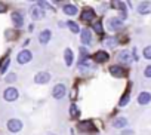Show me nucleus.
Wrapping results in <instances>:
<instances>
[{
  "label": "nucleus",
  "mask_w": 151,
  "mask_h": 135,
  "mask_svg": "<svg viewBox=\"0 0 151 135\" xmlns=\"http://www.w3.org/2000/svg\"><path fill=\"white\" fill-rule=\"evenodd\" d=\"M113 126L114 128H119V129H123V128L127 126V119L126 117H117V119H114Z\"/></svg>",
  "instance_id": "obj_17"
},
{
  "label": "nucleus",
  "mask_w": 151,
  "mask_h": 135,
  "mask_svg": "<svg viewBox=\"0 0 151 135\" xmlns=\"http://www.w3.org/2000/svg\"><path fill=\"white\" fill-rule=\"evenodd\" d=\"M82 19L83 21H92L93 18H95V11L92 9V8H85L83 11H82Z\"/></svg>",
  "instance_id": "obj_10"
},
{
  "label": "nucleus",
  "mask_w": 151,
  "mask_h": 135,
  "mask_svg": "<svg viewBox=\"0 0 151 135\" xmlns=\"http://www.w3.org/2000/svg\"><path fill=\"white\" fill-rule=\"evenodd\" d=\"M142 53H144V58H147V59H151V46H147V48H144Z\"/></svg>",
  "instance_id": "obj_25"
},
{
  "label": "nucleus",
  "mask_w": 151,
  "mask_h": 135,
  "mask_svg": "<svg viewBox=\"0 0 151 135\" xmlns=\"http://www.w3.org/2000/svg\"><path fill=\"white\" fill-rule=\"evenodd\" d=\"M49 80H50V74H49L47 71H40V73H37V74L34 76V82L39 83V85H45V83H47Z\"/></svg>",
  "instance_id": "obj_5"
},
{
  "label": "nucleus",
  "mask_w": 151,
  "mask_h": 135,
  "mask_svg": "<svg viewBox=\"0 0 151 135\" xmlns=\"http://www.w3.org/2000/svg\"><path fill=\"white\" fill-rule=\"evenodd\" d=\"M150 101H151V94H150V92H141V94L138 95V103H139L141 105H147Z\"/></svg>",
  "instance_id": "obj_14"
},
{
  "label": "nucleus",
  "mask_w": 151,
  "mask_h": 135,
  "mask_svg": "<svg viewBox=\"0 0 151 135\" xmlns=\"http://www.w3.org/2000/svg\"><path fill=\"white\" fill-rule=\"evenodd\" d=\"M93 28H95V31H96L98 34H101V33H102V21L98 19V21L93 24Z\"/></svg>",
  "instance_id": "obj_23"
},
{
  "label": "nucleus",
  "mask_w": 151,
  "mask_h": 135,
  "mask_svg": "<svg viewBox=\"0 0 151 135\" xmlns=\"http://www.w3.org/2000/svg\"><path fill=\"white\" fill-rule=\"evenodd\" d=\"M110 73L113 74V77H124L126 76V70L122 65H111L110 67Z\"/></svg>",
  "instance_id": "obj_8"
},
{
  "label": "nucleus",
  "mask_w": 151,
  "mask_h": 135,
  "mask_svg": "<svg viewBox=\"0 0 151 135\" xmlns=\"http://www.w3.org/2000/svg\"><path fill=\"white\" fill-rule=\"evenodd\" d=\"M108 24H110V28H111V30H117V28H122V27H123L122 19H117V18H111Z\"/></svg>",
  "instance_id": "obj_21"
},
{
  "label": "nucleus",
  "mask_w": 151,
  "mask_h": 135,
  "mask_svg": "<svg viewBox=\"0 0 151 135\" xmlns=\"http://www.w3.org/2000/svg\"><path fill=\"white\" fill-rule=\"evenodd\" d=\"M91 40H92V31L89 28H83L82 33H80V42L82 45H91Z\"/></svg>",
  "instance_id": "obj_6"
},
{
  "label": "nucleus",
  "mask_w": 151,
  "mask_h": 135,
  "mask_svg": "<svg viewBox=\"0 0 151 135\" xmlns=\"http://www.w3.org/2000/svg\"><path fill=\"white\" fill-rule=\"evenodd\" d=\"M114 42H116V39H113V37H108V39H107V45H108L110 48H114V46H116Z\"/></svg>",
  "instance_id": "obj_28"
},
{
  "label": "nucleus",
  "mask_w": 151,
  "mask_h": 135,
  "mask_svg": "<svg viewBox=\"0 0 151 135\" xmlns=\"http://www.w3.org/2000/svg\"><path fill=\"white\" fill-rule=\"evenodd\" d=\"M31 17H33V19H42V18L45 17V12H43L39 6H33V9H31Z\"/></svg>",
  "instance_id": "obj_18"
},
{
  "label": "nucleus",
  "mask_w": 151,
  "mask_h": 135,
  "mask_svg": "<svg viewBox=\"0 0 151 135\" xmlns=\"http://www.w3.org/2000/svg\"><path fill=\"white\" fill-rule=\"evenodd\" d=\"M31 58H33V53L30 52V51H27V49H24V51H21L19 53H18V56H17V61H18V64H27V62H30L31 61Z\"/></svg>",
  "instance_id": "obj_3"
},
{
  "label": "nucleus",
  "mask_w": 151,
  "mask_h": 135,
  "mask_svg": "<svg viewBox=\"0 0 151 135\" xmlns=\"http://www.w3.org/2000/svg\"><path fill=\"white\" fill-rule=\"evenodd\" d=\"M19 97V94H18V89L17 88H14V86H11V88H8L5 92H3V98L6 100V101H9V103H12V101H17V98Z\"/></svg>",
  "instance_id": "obj_2"
},
{
  "label": "nucleus",
  "mask_w": 151,
  "mask_h": 135,
  "mask_svg": "<svg viewBox=\"0 0 151 135\" xmlns=\"http://www.w3.org/2000/svg\"><path fill=\"white\" fill-rule=\"evenodd\" d=\"M67 25H68V28H70V30H71L73 33H79V31H80V28H79V25H77V24H76L74 21H68V24H67Z\"/></svg>",
  "instance_id": "obj_22"
},
{
  "label": "nucleus",
  "mask_w": 151,
  "mask_h": 135,
  "mask_svg": "<svg viewBox=\"0 0 151 135\" xmlns=\"http://www.w3.org/2000/svg\"><path fill=\"white\" fill-rule=\"evenodd\" d=\"M138 12L141 15H148L151 14V2H141L138 6Z\"/></svg>",
  "instance_id": "obj_11"
},
{
  "label": "nucleus",
  "mask_w": 151,
  "mask_h": 135,
  "mask_svg": "<svg viewBox=\"0 0 151 135\" xmlns=\"http://www.w3.org/2000/svg\"><path fill=\"white\" fill-rule=\"evenodd\" d=\"M64 58H65V64L70 67V65H73V61H74V53H73V51L70 49V48H67L65 51H64Z\"/></svg>",
  "instance_id": "obj_16"
},
{
  "label": "nucleus",
  "mask_w": 151,
  "mask_h": 135,
  "mask_svg": "<svg viewBox=\"0 0 151 135\" xmlns=\"http://www.w3.org/2000/svg\"><path fill=\"white\" fill-rule=\"evenodd\" d=\"M6 9H8V8H6V5H5V3H0V14L6 12Z\"/></svg>",
  "instance_id": "obj_30"
},
{
  "label": "nucleus",
  "mask_w": 151,
  "mask_h": 135,
  "mask_svg": "<svg viewBox=\"0 0 151 135\" xmlns=\"http://www.w3.org/2000/svg\"><path fill=\"white\" fill-rule=\"evenodd\" d=\"M79 131H80V132H96V129H95L93 123H92V122H89V120L80 122V123H79Z\"/></svg>",
  "instance_id": "obj_9"
},
{
  "label": "nucleus",
  "mask_w": 151,
  "mask_h": 135,
  "mask_svg": "<svg viewBox=\"0 0 151 135\" xmlns=\"http://www.w3.org/2000/svg\"><path fill=\"white\" fill-rule=\"evenodd\" d=\"M70 110H71V117H77L79 116V108L76 107V104H71V107H70Z\"/></svg>",
  "instance_id": "obj_24"
},
{
  "label": "nucleus",
  "mask_w": 151,
  "mask_h": 135,
  "mask_svg": "<svg viewBox=\"0 0 151 135\" xmlns=\"http://www.w3.org/2000/svg\"><path fill=\"white\" fill-rule=\"evenodd\" d=\"M122 135H133V131L132 129H126V131L122 132Z\"/></svg>",
  "instance_id": "obj_31"
},
{
  "label": "nucleus",
  "mask_w": 151,
  "mask_h": 135,
  "mask_svg": "<svg viewBox=\"0 0 151 135\" xmlns=\"http://www.w3.org/2000/svg\"><path fill=\"white\" fill-rule=\"evenodd\" d=\"M129 100H130V85L127 86V89H126L124 95L120 98V103H119V105H120V107H124V105L129 103Z\"/></svg>",
  "instance_id": "obj_19"
},
{
  "label": "nucleus",
  "mask_w": 151,
  "mask_h": 135,
  "mask_svg": "<svg viewBox=\"0 0 151 135\" xmlns=\"http://www.w3.org/2000/svg\"><path fill=\"white\" fill-rule=\"evenodd\" d=\"M12 22L15 24V27H17V28L22 27V24H24L22 14H21V12H14V14H12Z\"/></svg>",
  "instance_id": "obj_12"
},
{
  "label": "nucleus",
  "mask_w": 151,
  "mask_h": 135,
  "mask_svg": "<svg viewBox=\"0 0 151 135\" xmlns=\"http://www.w3.org/2000/svg\"><path fill=\"white\" fill-rule=\"evenodd\" d=\"M62 9H64V14H65V15H70V17H73V15L77 14V8H76L74 5H65Z\"/></svg>",
  "instance_id": "obj_20"
},
{
  "label": "nucleus",
  "mask_w": 151,
  "mask_h": 135,
  "mask_svg": "<svg viewBox=\"0 0 151 135\" xmlns=\"http://www.w3.org/2000/svg\"><path fill=\"white\" fill-rule=\"evenodd\" d=\"M50 37H52V33H50V30L46 28V30H43V31L39 34V42L45 45V43H47V42L50 40Z\"/></svg>",
  "instance_id": "obj_15"
},
{
  "label": "nucleus",
  "mask_w": 151,
  "mask_h": 135,
  "mask_svg": "<svg viewBox=\"0 0 151 135\" xmlns=\"http://www.w3.org/2000/svg\"><path fill=\"white\" fill-rule=\"evenodd\" d=\"M8 65H9V59H6V62H5L2 67H0V71L5 73V71H6V69H8Z\"/></svg>",
  "instance_id": "obj_29"
},
{
  "label": "nucleus",
  "mask_w": 151,
  "mask_h": 135,
  "mask_svg": "<svg viewBox=\"0 0 151 135\" xmlns=\"http://www.w3.org/2000/svg\"><path fill=\"white\" fill-rule=\"evenodd\" d=\"M15 80H17V74H15V73H11V74L6 77V82H8V83H11V82H15Z\"/></svg>",
  "instance_id": "obj_27"
},
{
  "label": "nucleus",
  "mask_w": 151,
  "mask_h": 135,
  "mask_svg": "<svg viewBox=\"0 0 151 135\" xmlns=\"http://www.w3.org/2000/svg\"><path fill=\"white\" fill-rule=\"evenodd\" d=\"M117 59L122 61V62H124V64H130V61H132V58H130V52H129V51H122V52H119Z\"/></svg>",
  "instance_id": "obj_13"
},
{
  "label": "nucleus",
  "mask_w": 151,
  "mask_h": 135,
  "mask_svg": "<svg viewBox=\"0 0 151 135\" xmlns=\"http://www.w3.org/2000/svg\"><path fill=\"white\" fill-rule=\"evenodd\" d=\"M65 92H67V88H65L64 83H58V85H55L53 89H52V95H53L55 100H61V98H64Z\"/></svg>",
  "instance_id": "obj_1"
},
{
  "label": "nucleus",
  "mask_w": 151,
  "mask_h": 135,
  "mask_svg": "<svg viewBox=\"0 0 151 135\" xmlns=\"http://www.w3.org/2000/svg\"><path fill=\"white\" fill-rule=\"evenodd\" d=\"M108 59H110V55H108L105 51H98V52L93 53V61H95L96 64H102V62H105V61H108Z\"/></svg>",
  "instance_id": "obj_7"
},
{
  "label": "nucleus",
  "mask_w": 151,
  "mask_h": 135,
  "mask_svg": "<svg viewBox=\"0 0 151 135\" xmlns=\"http://www.w3.org/2000/svg\"><path fill=\"white\" fill-rule=\"evenodd\" d=\"M8 129L11 132H14V134L19 132L22 129V122L18 120V119H11V120H8Z\"/></svg>",
  "instance_id": "obj_4"
},
{
  "label": "nucleus",
  "mask_w": 151,
  "mask_h": 135,
  "mask_svg": "<svg viewBox=\"0 0 151 135\" xmlns=\"http://www.w3.org/2000/svg\"><path fill=\"white\" fill-rule=\"evenodd\" d=\"M144 76L147 79H151V65H147V69L144 70Z\"/></svg>",
  "instance_id": "obj_26"
}]
</instances>
